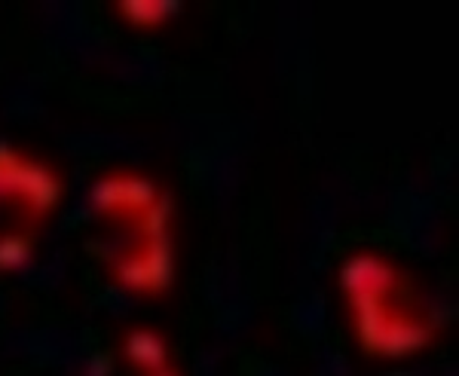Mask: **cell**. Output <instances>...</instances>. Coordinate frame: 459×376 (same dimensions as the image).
<instances>
[{
	"label": "cell",
	"instance_id": "obj_1",
	"mask_svg": "<svg viewBox=\"0 0 459 376\" xmlns=\"http://www.w3.org/2000/svg\"><path fill=\"white\" fill-rule=\"evenodd\" d=\"M92 242L117 285L160 297L175 278L172 202L153 178L132 168L101 175L89 193Z\"/></svg>",
	"mask_w": 459,
	"mask_h": 376
},
{
	"label": "cell",
	"instance_id": "obj_2",
	"mask_svg": "<svg viewBox=\"0 0 459 376\" xmlns=\"http://www.w3.org/2000/svg\"><path fill=\"white\" fill-rule=\"evenodd\" d=\"M346 319L361 349L374 358H411L438 337V312L417 278L395 261L359 251L340 267Z\"/></svg>",
	"mask_w": 459,
	"mask_h": 376
},
{
	"label": "cell",
	"instance_id": "obj_3",
	"mask_svg": "<svg viewBox=\"0 0 459 376\" xmlns=\"http://www.w3.org/2000/svg\"><path fill=\"white\" fill-rule=\"evenodd\" d=\"M62 193V178L47 162L0 144V272L28 267Z\"/></svg>",
	"mask_w": 459,
	"mask_h": 376
}]
</instances>
